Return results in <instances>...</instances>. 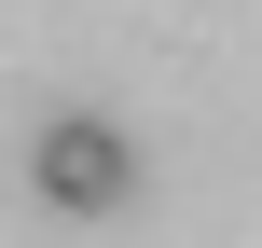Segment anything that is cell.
Segmentation results:
<instances>
[{"mask_svg": "<svg viewBox=\"0 0 262 248\" xmlns=\"http://www.w3.org/2000/svg\"><path fill=\"white\" fill-rule=\"evenodd\" d=\"M28 193L69 207V221H111V207L138 193V138H124L111 110H55V124L28 138Z\"/></svg>", "mask_w": 262, "mask_h": 248, "instance_id": "cell-1", "label": "cell"}]
</instances>
